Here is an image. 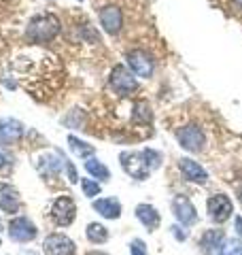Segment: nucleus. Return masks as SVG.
I'll return each instance as SVG.
<instances>
[{
	"label": "nucleus",
	"mask_w": 242,
	"mask_h": 255,
	"mask_svg": "<svg viewBox=\"0 0 242 255\" xmlns=\"http://www.w3.org/2000/svg\"><path fill=\"white\" fill-rule=\"evenodd\" d=\"M179 168H181V172L185 174V179H187V181L200 183V185H204V183L208 181L206 170L202 168V166H200L198 162H193L191 157H183L181 162H179Z\"/></svg>",
	"instance_id": "4468645a"
},
{
	"label": "nucleus",
	"mask_w": 242,
	"mask_h": 255,
	"mask_svg": "<svg viewBox=\"0 0 242 255\" xmlns=\"http://www.w3.org/2000/svg\"><path fill=\"white\" fill-rule=\"evenodd\" d=\"M119 162H121V168H123L132 179H138L144 181L151 174V168L144 162V155L142 153H136V151H123L119 155Z\"/></svg>",
	"instance_id": "20e7f679"
},
{
	"label": "nucleus",
	"mask_w": 242,
	"mask_h": 255,
	"mask_svg": "<svg viewBox=\"0 0 242 255\" xmlns=\"http://www.w3.org/2000/svg\"><path fill=\"white\" fill-rule=\"evenodd\" d=\"M127 66H130V70L136 77H142V79H149L153 75V70H155L153 58L142 49H134L127 53Z\"/></svg>",
	"instance_id": "0eeeda50"
},
{
	"label": "nucleus",
	"mask_w": 242,
	"mask_h": 255,
	"mask_svg": "<svg viewBox=\"0 0 242 255\" xmlns=\"http://www.w3.org/2000/svg\"><path fill=\"white\" fill-rule=\"evenodd\" d=\"M81 187H83V194L87 198H96L100 194V183L94 179H81Z\"/></svg>",
	"instance_id": "4be33fe9"
},
{
	"label": "nucleus",
	"mask_w": 242,
	"mask_h": 255,
	"mask_svg": "<svg viewBox=\"0 0 242 255\" xmlns=\"http://www.w3.org/2000/svg\"><path fill=\"white\" fill-rule=\"evenodd\" d=\"M172 234L176 236V238H179V241H185V238H187V232H181V228H172Z\"/></svg>",
	"instance_id": "bb28decb"
},
{
	"label": "nucleus",
	"mask_w": 242,
	"mask_h": 255,
	"mask_svg": "<svg viewBox=\"0 0 242 255\" xmlns=\"http://www.w3.org/2000/svg\"><path fill=\"white\" fill-rule=\"evenodd\" d=\"M240 202H242V191H240Z\"/></svg>",
	"instance_id": "2f4dec72"
},
{
	"label": "nucleus",
	"mask_w": 242,
	"mask_h": 255,
	"mask_svg": "<svg viewBox=\"0 0 242 255\" xmlns=\"http://www.w3.org/2000/svg\"><path fill=\"white\" fill-rule=\"evenodd\" d=\"M219 255H242V243L230 241V243L221 245V249H219Z\"/></svg>",
	"instance_id": "b1692460"
},
{
	"label": "nucleus",
	"mask_w": 242,
	"mask_h": 255,
	"mask_svg": "<svg viewBox=\"0 0 242 255\" xmlns=\"http://www.w3.org/2000/svg\"><path fill=\"white\" fill-rule=\"evenodd\" d=\"M68 145H70L72 153L79 155V157H85V159H87V157H92V155L96 153V149H94L92 145H87V142H83V140L77 138V136H72V134L68 136Z\"/></svg>",
	"instance_id": "aec40b11"
},
{
	"label": "nucleus",
	"mask_w": 242,
	"mask_h": 255,
	"mask_svg": "<svg viewBox=\"0 0 242 255\" xmlns=\"http://www.w3.org/2000/svg\"><path fill=\"white\" fill-rule=\"evenodd\" d=\"M234 223H236V232H238V236H242V217H236V219H234Z\"/></svg>",
	"instance_id": "cd10ccee"
},
{
	"label": "nucleus",
	"mask_w": 242,
	"mask_h": 255,
	"mask_svg": "<svg viewBox=\"0 0 242 255\" xmlns=\"http://www.w3.org/2000/svg\"><path fill=\"white\" fill-rule=\"evenodd\" d=\"M221 243H223V232L221 230H206L200 238V249L204 255H215L217 251L221 249Z\"/></svg>",
	"instance_id": "dca6fc26"
},
{
	"label": "nucleus",
	"mask_w": 242,
	"mask_h": 255,
	"mask_svg": "<svg viewBox=\"0 0 242 255\" xmlns=\"http://www.w3.org/2000/svg\"><path fill=\"white\" fill-rule=\"evenodd\" d=\"M85 170L92 174V179H98V181H109V179H111L109 168H107V166H104L102 162H98V159H96L94 155H92V157H87Z\"/></svg>",
	"instance_id": "6ab92c4d"
},
{
	"label": "nucleus",
	"mask_w": 242,
	"mask_h": 255,
	"mask_svg": "<svg viewBox=\"0 0 242 255\" xmlns=\"http://www.w3.org/2000/svg\"><path fill=\"white\" fill-rule=\"evenodd\" d=\"M87 255H107V253H102V251H90Z\"/></svg>",
	"instance_id": "c756f323"
},
{
	"label": "nucleus",
	"mask_w": 242,
	"mask_h": 255,
	"mask_svg": "<svg viewBox=\"0 0 242 255\" xmlns=\"http://www.w3.org/2000/svg\"><path fill=\"white\" fill-rule=\"evenodd\" d=\"M64 168H66V172H68V181H70V183H77V181H79L77 168H75V166H72V162H68L66 157H64Z\"/></svg>",
	"instance_id": "a878e982"
},
{
	"label": "nucleus",
	"mask_w": 242,
	"mask_h": 255,
	"mask_svg": "<svg viewBox=\"0 0 242 255\" xmlns=\"http://www.w3.org/2000/svg\"><path fill=\"white\" fill-rule=\"evenodd\" d=\"M172 213L183 226H191V223H196V219H198L196 206L191 204V200L187 196H176L172 200Z\"/></svg>",
	"instance_id": "ddd939ff"
},
{
	"label": "nucleus",
	"mask_w": 242,
	"mask_h": 255,
	"mask_svg": "<svg viewBox=\"0 0 242 255\" xmlns=\"http://www.w3.org/2000/svg\"><path fill=\"white\" fill-rule=\"evenodd\" d=\"M151 119H153V113H151L149 102L138 100L134 105V122H138V124H151Z\"/></svg>",
	"instance_id": "412c9836"
},
{
	"label": "nucleus",
	"mask_w": 242,
	"mask_h": 255,
	"mask_svg": "<svg viewBox=\"0 0 242 255\" xmlns=\"http://www.w3.org/2000/svg\"><path fill=\"white\" fill-rule=\"evenodd\" d=\"M77 217V204L70 196H58L51 204V219L55 226L66 228Z\"/></svg>",
	"instance_id": "7ed1b4c3"
},
{
	"label": "nucleus",
	"mask_w": 242,
	"mask_h": 255,
	"mask_svg": "<svg viewBox=\"0 0 242 255\" xmlns=\"http://www.w3.org/2000/svg\"><path fill=\"white\" fill-rule=\"evenodd\" d=\"M60 19L51 13H43L36 15L34 19L28 23L26 28V38L30 43H51L55 36L60 34Z\"/></svg>",
	"instance_id": "f257e3e1"
},
{
	"label": "nucleus",
	"mask_w": 242,
	"mask_h": 255,
	"mask_svg": "<svg viewBox=\"0 0 242 255\" xmlns=\"http://www.w3.org/2000/svg\"><path fill=\"white\" fill-rule=\"evenodd\" d=\"M176 138H179L181 147L191 151V153H198V151H202V147H204V134H202V130L198 126L181 128V130L176 132Z\"/></svg>",
	"instance_id": "9b49d317"
},
{
	"label": "nucleus",
	"mask_w": 242,
	"mask_h": 255,
	"mask_svg": "<svg viewBox=\"0 0 242 255\" xmlns=\"http://www.w3.org/2000/svg\"><path fill=\"white\" fill-rule=\"evenodd\" d=\"M0 245H2V238H0Z\"/></svg>",
	"instance_id": "473e14b6"
},
{
	"label": "nucleus",
	"mask_w": 242,
	"mask_h": 255,
	"mask_svg": "<svg viewBox=\"0 0 242 255\" xmlns=\"http://www.w3.org/2000/svg\"><path fill=\"white\" fill-rule=\"evenodd\" d=\"M98 17H100V26L111 36L119 34L121 28H123V13H121V9H119V6H115V4L102 6Z\"/></svg>",
	"instance_id": "6e6552de"
},
{
	"label": "nucleus",
	"mask_w": 242,
	"mask_h": 255,
	"mask_svg": "<svg viewBox=\"0 0 242 255\" xmlns=\"http://www.w3.org/2000/svg\"><path fill=\"white\" fill-rule=\"evenodd\" d=\"M142 155H144V162H147V166H149L151 170L159 168V164H161V155L157 153V151H153V149H144V151H142Z\"/></svg>",
	"instance_id": "5701e85b"
},
{
	"label": "nucleus",
	"mask_w": 242,
	"mask_h": 255,
	"mask_svg": "<svg viewBox=\"0 0 242 255\" xmlns=\"http://www.w3.org/2000/svg\"><path fill=\"white\" fill-rule=\"evenodd\" d=\"M9 236H11V241L26 245V243H32L38 236V230H36L32 219L23 217V215H17V217H13L9 221Z\"/></svg>",
	"instance_id": "39448f33"
},
{
	"label": "nucleus",
	"mask_w": 242,
	"mask_h": 255,
	"mask_svg": "<svg viewBox=\"0 0 242 255\" xmlns=\"http://www.w3.org/2000/svg\"><path fill=\"white\" fill-rule=\"evenodd\" d=\"M234 4H238L240 9H242V0H234Z\"/></svg>",
	"instance_id": "7c9ffc66"
},
{
	"label": "nucleus",
	"mask_w": 242,
	"mask_h": 255,
	"mask_svg": "<svg viewBox=\"0 0 242 255\" xmlns=\"http://www.w3.org/2000/svg\"><path fill=\"white\" fill-rule=\"evenodd\" d=\"M0 211L6 215H17L21 211V198L17 187L4 181H0Z\"/></svg>",
	"instance_id": "9d476101"
},
{
	"label": "nucleus",
	"mask_w": 242,
	"mask_h": 255,
	"mask_svg": "<svg viewBox=\"0 0 242 255\" xmlns=\"http://www.w3.org/2000/svg\"><path fill=\"white\" fill-rule=\"evenodd\" d=\"M208 215H211V219L215 223H223V221H228L232 217V211H234V206H232V200L225 194H215L208 198Z\"/></svg>",
	"instance_id": "1a4fd4ad"
},
{
	"label": "nucleus",
	"mask_w": 242,
	"mask_h": 255,
	"mask_svg": "<svg viewBox=\"0 0 242 255\" xmlns=\"http://www.w3.org/2000/svg\"><path fill=\"white\" fill-rule=\"evenodd\" d=\"M43 253L45 255H75L77 253V245L66 234L53 232L43 241Z\"/></svg>",
	"instance_id": "423d86ee"
},
{
	"label": "nucleus",
	"mask_w": 242,
	"mask_h": 255,
	"mask_svg": "<svg viewBox=\"0 0 242 255\" xmlns=\"http://www.w3.org/2000/svg\"><path fill=\"white\" fill-rule=\"evenodd\" d=\"M85 236H87V241H90V243L102 245V243L109 241V230L104 228L102 223L92 221V223H87V228H85Z\"/></svg>",
	"instance_id": "a211bd4d"
},
{
	"label": "nucleus",
	"mask_w": 242,
	"mask_h": 255,
	"mask_svg": "<svg viewBox=\"0 0 242 255\" xmlns=\"http://www.w3.org/2000/svg\"><path fill=\"white\" fill-rule=\"evenodd\" d=\"M109 85L111 90L119 94V96H130L138 90V81H136V77L132 70H127L123 64H117L115 68L111 70L109 75Z\"/></svg>",
	"instance_id": "f03ea898"
},
{
	"label": "nucleus",
	"mask_w": 242,
	"mask_h": 255,
	"mask_svg": "<svg viewBox=\"0 0 242 255\" xmlns=\"http://www.w3.org/2000/svg\"><path fill=\"white\" fill-rule=\"evenodd\" d=\"M130 253L132 255H149L147 253V245H144L140 238H134V241L130 243Z\"/></svg>",
	"instance_id": "393cba45"
},
{
	"label": "nucleus",
	"mask_w": 242,
	"mask_h": 255,
	"mask_svg": "<svg viewBox=\"0 0 242 255\" xmlns=\"http://www.w3.org/2000/svg\"><path fill=\"white\" fill-rule=\"evenodd\" d=\"M23 132H26V126H23L19 119H2L0 122V142L2 145H15L23 138Z\"/></svg>",
	"instance_id": "f8f14e48"
},
{
	"label": "nucleus",
	"mask_w": 242,
	"mask_h": 255,
	"mask_svg": "<svg viewBox=\"0 0 242 255\" xmlns=\"http://www.w3.org/2000/svg\"><path fill=\"white\" fill-rule=\"evenodd\" d=\"M136 217H138V221L147 230H151V232L155 228H159V221H161L157 209L155 206H151V204H138L136 206Z\"/></svg>",
	"instance_id": "f3484780"
},
{
	"label": "nucleus",
	"mask_w": 242,
	"mask_h": 255,
	"mask_svg": "<svg viewBox=\"0 0 242 255\" xmlns=\"http://www.w3.org/2000/svg\"><path fill=\"white\" fill-rule=\"evenodd\" d=\"M4 166H6V153H4L2 149H0V170H2Z\"/></svg>",
	"instance_id": "c85d7f7f"
},
{
	"label": "nucleus",
	"mask_w": 242,
	"mask_h": 255,
	"mask_svg": "<svg viewBox=\"0 0 242 255\" xmlns=\"http://www.w3.org/2000/svg\"><path fill=\"white\" fill-rule=\"evenodd\" d=\"M79 2H83V0H79Z\"/></svg>",
	"instance_id": "72a5a7b5"
},
{
	"label": "nucleus",
	"mask_w": 242,
	"mask_h": 255,
	"mask_svg": "<svg viewBox=\"0 0 242 255\" xmlns=\"http://www.w3.org/2000/svg\"><path fill=\"white\" fill-rule=\"evenodd\" d=\"M94 211L102 215L104 219H119L121 217V204L115 198H98V200H94Z\"/></svg>",
	"instance_id": "2eb2a0df"
}]
</instances>
